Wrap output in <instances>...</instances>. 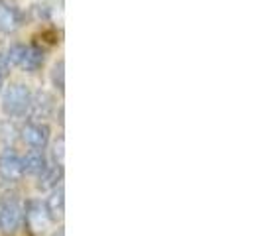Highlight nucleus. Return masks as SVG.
I'll use <instances>...</instances> for the list:
<instances>
[{"label": "nucleus", "instance_id": "f257e3e1", "mask_svg": "<svg viewBox=\"0 0 262 236\" xmlns=\"http://www.w3.org/2000/svg\"><path fill=\"white\" fill-rule=\"evenodd\" d=\"M32 103V91L24 83H10L2 92V110L10 118L24 116Z\"/></svg>", "mask_w": 262, "mask_h": 236}, {"label": "nucleus", "instance_id": "f03ea898", "mask_svg": "<svg viewBox=\"0 0 262 236\" xmlns=\"http://www.w3.org/2000/svg\"><path fill=\"white\" fill-rule=\"evenodd\" d=\"M4 55H6V61L10 63V67H20L28 73H34L43 65V52L36 45L14 43Z\"/></svg>", "mask_w": 262, "mask_h": 236}, {"label": "nucleus", "instance_id": "7ed1b4c3", "mask_svg": "<svg viewBox=\"0 0 262 236\" xmlns=\"http://www.w3.org/2000/svg\"><path fill=\"white\" fill-rule=\"evenodd\" d=\"M22 217H24V210L16 199H10V197L0 199V228L4 232H14L22 224Z\"/></svg>", "mask_w": 262, "mask_h": 236}, {"label": "nucleus", "instance_id": "20e7f679", "mask_svg": "<svg viewBox=\"0 0 262 236\" xmlns=\"http://www.w3.org/2000/svg\"><path fill=\"white\" fill-rule=\"evenodd\" d=\"M0 177L8 183H16L24 177L22 157L18 156V152L14 148H8L0 154Z\"/></svg>", "mask_w": 262, "mask_h": 236}, {"label": "nucleus", "instance_id": "39448f33", "mask_svg": "<svg viewBox=\"0 0 262 236\" xmlns=\"http://www.w3.org/2000/svg\"><path fill=\"white\" fill-rule=\"evenodd\" d=\"M53 110H55V99H53L52 92L38 91L36 95H32V103L28 108L32 122H43V120L52 118Z\"/></svg>", "mask_w": 262, "mask_h": 236}, {"label": "nucleus", "instance_id": "423d86ee", "mask_svg": "<svg viewBox=\"0 0 262 236\" xmlns=\"http://www.w3.org/2000/svg\"><path fill=\"white\" fill-rule=\"evenodd\" d=\"M22 140L26 142L32 150H46L50 144V126L46 122H26L22 128Z\"/></svg>", "mask_w": 262, "mask_h": 236}, {"label": "nucleus", "instance_id": "0eeeda50", "mask_svg": "<svg viewBox=\"0 0 262 236\" xmlns=\"http://www.w3.org/2000/svg\"><path fill=\"white\" fill-rule=\"evenodd\" d=\"M24 221H26V224L34 232H39V230L48 228V224L52 223L50 217H48L46 205L41 201H38V199H32V201L26 203V207H24Z\"/></svg>", "mask_w": 262, "mask_h": 236}, {"label": "nucleus", "instance_id": "6e6552de", "mask_svg": "<svg viewBox=\"0 0 262 236\" xmlns=\"http://www.w3.org/2000/svg\"><path fill=\"white\" fill-rule=\"evenodd\" d=\"M22 26V12L10 0H0V32L12 34Z\"/></svg>", "mask_w": 262, "mask_h": 236}, {"label": "nucleus", "instance_id": "1a4fd4ad", "mask_svg": "<svg viewBox=\"0 0 262 236\" xmlns=\"http://www.w3.org/2000/svg\"><path fill=\"white\" fill-rule=\"evenodd\" d=\"M46 210H48V217L52 223H57L63 219V213H66V191H63V185L55 187L50 191V197L43 201Z\"/></svg>", "mask_w": 262, "mask_h": 236}, {"label": "nucleus", "instance_id": "9d476101", "mask_svg": "<svg viewBox=\"0 0 262 236\" xmlns=\"http://www.w3.org/2000/svg\"><path fill=\"white\" fill-rule=\"evenodd\" d=\"M22 166H24V173L38 177L39 173L50 166V161L43 154V150H30L26 156L22 157Z\"/></svg>", "mask_w": 262, "mask_h": 236}, {"label": "nucleus", "instance_id": "9b49d317", "mask_svg": "<svg viewBox=\"0 0 262 236\" xmlns=\"http://www.w3.org/2000/svg\"><path fill=\"white\" fill-rule=\"evenodd\" d=\"M63 179V166H48L46 170L38 175V187L43 191H52L55 187H59V181Z\"/></svg>", "mask_w": 262, "mask_h": 236}, {"label": "nucleus", "instance_id": "f8f14e48", "mask_svg": "<svg viewBox=\"0 0 262 236\" xmlns=\"http://www.w3.org/2000/svg\"><path fill=\"white\" fill-rule=\"evenodd\" d=\"M63 144H66V140H63V136H59L55 142H53L52 146V157H53V161H55V166H63Z\"/></svg>", "mask_w": 262, "mask_h": 236}, {"label": "nucleus", "instance_id": "ddd939ff", "mask_svg": "<svg viewBox=\"0 0 262 236\" xmlns=\"http://www.w3.org/2000/svg\"><path fill=\"white\" fill-rule=\"evenodd\" d=\"M52 81L53 85L59 89V91H63V61H57L55 65H53V71H52Z\"/></svg>", "mask_w": 262, "mask_h": 236}, {"label": "nucleus", "instance_id": "4468645a", "mask_svg": "<svg viewBox=\"0 0 262 236\" xmlns=\"http://www.w3.org/2000/svg\"><path fill=\"white\" fill-rule=\"evenodd\" d=\"M8 71H10V63L6 61V55L0 53V77L4 79L6 75H8Z\"/></svg>", "mask_w": 262, "mask_h": 236}, {"label": "nucleus", "instance_id": "2eb2a0df", "mask_svg": "<svg viewBox=\"0 0 262 236\" xmlns=\"http://www.w3.org/2000/svg\"><path fill=\"white\" fill-rule=\"evenodd\" d=\"M2 83H4V79L0 77V89H2Z\"/></svg>", "mask_w": 262, "mask_h": 236}]
</instances>
